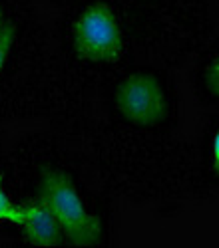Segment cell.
<instances>
[{
  "label": "cell",
  "mask_w": 219,
  "mask_h": 248,
  "mask_svg": "<svg viewBox=\"0 0 219 248\" xmlns=\"http://www.w3.org/2000/svg\"><path fill=\"white\" fill-rule=\"evenodd\" d=\"M72 46L80 58L110 64L124 52V34L114 10L96 2L86 6L72 24Z\"/></svg>",
  "instance_id": "7a4b0ae2"
},
{
  "label": "cell",
  "mask_w": 219,
  "mask_h": 248,
  "mask_svg": "<svg viewBox=\"0 0 219 248\" xmlns=\"http://www.w3.org/2000/svg\"><path fill=\"white\" fill-rule=\"evenodd\" d=\"M38 199L52 211L62 236L70 244L90 246L100 242L102 222L84 206L68 175L62 171H44Z\"/></svg>",
  "instance_id": "6da1fadb"
},
{
  "label": "cell",
  "mask_w": 219,
  "mask_h": 248,
  "mask_svg": "<svg viewBox=\"0 0 219 248\" xmlns=\"http://www.w3.org/2000/svg\"><path fill=\"white\" fill-rule=\"evenodd\" d=\"M205 86L215 97H219V56L211 62V64L207 66V70H205Z\"/></svg>",
  "instance_id": "52a82bcc"
},
{
  "label": "cell",
  "mask_w": 219,
  "mask_h": 248,
  "mask_svg": "<svg viewBox=\"0 0 219 248\" xmlns=\"http://www.w3.org/2000/svg\"><path fill=\"white\" fill-rule=\"evenodd\" d=\"M22 217H24V211H22V204H14L4 187H2V181H0V222H10V224H20L22 222Z\"/></svg>",
  "instance_id": "5b68a950"
},
{
  "label": "cell",
  "mask_w": 219,
  "mask_h": 248,
  "mask_svg": "<svg viewBox=\"0 0 219 248\" xmlns=\"http://www.w3.org/2000/svg\"><path fill=\"white\" fill-rule=\"evenodd\" d=\"M14 26L10 24H4L0 28V72H2L6 60H8V54H10V48H12V42H14Z\"/></svg>",
  "instance_id": "8992f818"
},
{
  "label": "cell",
  "mask_w": 219,
  "mask_h": 248,
  "mask_svg": "<svg viewBox=\"0 0 219 248\" xmlns=\"http://www.w3.org/2000/svg\"><path fill=\"white\" fill-rule=\"evenodd\" d=\"M213 155H215V165H217V169H219V133L215 137V149H213Z\"/></svg>",
  "instance_id": "ba28073f"
},
{
  "label": "cell",
  "mask_w": 219,
  "mask_h": 248,
  "mask_svg": "<svg viewBox=\"0 0 219 248\" xmlns=\"http://www.w3.org/2000/svg\"><path fill=\"white\" fill-rule=\"evenodd\" d=\"M4 26V20H2V12H0V28Z\"/></svg>",
  "instance_id": "9c48e42d"
},
{
  "label": "cell",
  "mask_w": 219,
  "mask_h": 248,
  "mask_svg": "<svg viewBox=\"0 0 219 248\" xmlns=\"http://www.w3.org/2000/svg\"><path fill=\"white\" fill-rule=\"evenodd\" d=\"M22 211H24V217L18 226L30 244L54 246V244L62 242V238H64L62 231H60L52 211L40 199L22 204Z\"/></svg>",
  "instance_id": "277c9868"
},
{
  "label": "cell",
  "mask_w": 219,
  "mask_h": 248,
  "mask_svg": "<svg viewBox=\"0 0 219 248\" xmlns=\"http://www.w3.org/2000/svg\"><path fill=\"white\" fill-rule=\"evenodd\" d=\"M116 108L128 123L150 127L166 119L168 97L155 76L135 72L119 81L116 90Z\"/></svg>",
  "instance_id": "3957f363"
}]
</instances>
